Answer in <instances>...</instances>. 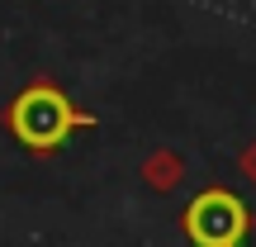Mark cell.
I'll list each match as a JSON object with an SVG mask.
<instances>
[{
	"mask_svg": "<svg viewBox=\"0 0 256 247\" xmlns=\"http://www.w3.org/2000/svg\"><path fill=\"white\" fill-rule=\"evenodd\" d=\"M5 128H10V138H14L24 152L48 157V152H57L76 128H95V114L81 110L62 86L28 81L24 91L5 105Z\"/></svg>",
	"mask_w": 256,
	"mask_h": 247,
	"instance_id": "cell-1",
	"label": "cell"
},
{
	"mask_svg": "<svg viewBox=\"0 0 256 247\" xmlns=\"http://www.w3.org/2000/svg\"><path fill=\"white\" fill-rule=\"evenodd\" d=\"M180 233L190 238V247H247L252 204L228 185H209L180 209Z\"/></svg>",
	"mask_w": 256,
	"mask_h": 247,
	"instance_id": "cell-2",
	"label": "cell"
},
{
	"mask_svg": "<svg viewBox=\"0 0 256 247\" xmlns=\"http://www.w3.org/2000/svg\"><path fill=\"white\" fill-rule=\"evenodd\" d=\"M142 176L156 185V190H171V185H180V176H185V162L176 152H156L152 162L142 166Z\"/></svg>",
	"mask_w": 256,
	"mask_h": 247,
	"instance_id": "cell-3",
	"label": "cell"
},
{
	"mask_svg": "<svg viewBox=\"0 0 256 247\" xmlns=\"http://www.w3.org/2000/svg\"><path fill=\"white\" fill-rule=\"evenodd\" d=\"M238 171H242V176H247V181L256 185V138H252V143L238 152Z\"/></svg>",
	"mask_w": 256,
	"mask_h": 247,
	"instance_id": "cell-4",
	"label": "cell"
}]
</instances>
